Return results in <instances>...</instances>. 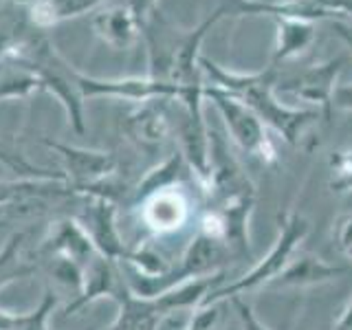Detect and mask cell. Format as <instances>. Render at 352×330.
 Listing matches in <instances>:
<instances>
[{
	"instance_id": "1",
	"label": "cell",
	"mask_w": 352,
	"mask_h": 330,
	"mask_svg": "<svg viewBox=\"0 0 352 330\" xmlns=\"http://www.w3.org/2000/svg\"><path fill=\"white\" fill-rule=\"evenodd\" d=\"M198 66L207 73L209 86H216L220 91L238 97L240 102H245L262 119V124H269L271 128L278 130L291 146H300L306 135V128L315 119H319L317 110H293L282 106L275 99L273 91L275 77H278L275 69L256 75H236L223 71L218 64L207 58H198Z\"/></svg>"
},
{
	"instance_id": "2",
	"label": "cell",
	"mask_w": 352,
	"mask_h": 330,
	"mask_svg": "<svg viewBox=\"0 0 352 330\" xmlns=\"http://www.w3.org/2000/svg\"><path fill=\"white\" fill-rule=\"evenodd\" d=\"M306 236H308V220L300 212H295V209H286L284 214L278 216V238H275L267 256L249 273L240 275L238 280L220 284L214 291H209L201 306L223 304L234 300V297H242L253 289H260V286H269L284 271V267L295 256L297 247L302 245Z\"/></svg>"
},
{
	"instance_id": "3",
	"label": "cell",
	"mask_w": 352,
	"mask_h": 330,
	"mask_svg": "<svg viewBox=\"0 0 352 330\" xmlns=\"http://www.w3.org/2000/svg\"><path fill=\"white\" fill-rule=\"evenodd\" d=\"M203 95L216 104L218 113L225 119L227 132L242 150L249 152L251 157L262 159V161H271L275 157L262 119L253 113L245 102H240L238 97L220 91L216 86H209V84L203 86Z\"/></svg>"
},
{
	"instance_id": "4",
	"label": "cell",
	"mask_w": 352,
	"mask_h": 330,
	"mask_svg": "<svg viewBox=\"0 0 352 330\" xmlns=\"http://www.w3.org/2000/svg\"><path fill=\"white\" fill-rule=\"evenodd\" d=\"M25 62L40 77L42 88L51 91L64 104L66 115H69V121H71V128L77 132V135H84V130H86L84 113H82L84 97L80 95V91H77V86H75L71 66H66L64 60L49 47V44H38L36 53Z\"/></svg>"
},
{
	"instance_id": "5",
	"label": "cell",
	"mask_w": 352,
	"mask_h": 330,
	"mask_svg": "<svg viewBox=\"0 0 352 330\" xmlns=\"http://www.w3.org/2000/svg\"><path fill=\"white\" fill-rule=\"evenodd\" d=\"M47 146L62 157L66 168V183L73 187V192H88L102 185L117 168V159L110 152L64 146L58 141H47Z\"/></svg>"
},
{
	"instance_id": "6",
	"label": "cell",
	"mask_w": 352,
	"mask_h": 330,
	"mask_svg": "<svg viewBox=\"0 0 352 330\" xmlns=\"http://www.w3.org/2000/svg\"><path fill=\"white\" fill-rule=\"evenodd\" d=\"M73 80L80 95L86 97H126L132 102H150V99H170L179 95L181 88L174 84L154 80V77H126V80H97L73 71Z\"/></svg>"
},
{
	"instance_id": "7",
	"label": "cell",
	"mask_w": 352,
	"mask_h": 330,
	"mask_svg": "<svg viewBox=\"0 0 352 330\" xmlns=\"http://www.w3.org/2000/svg\"><path fill=\"white\" fill-rule=\"evenodd\" d=\"M115 214H117V205L115 201H110V196L93 194V203L86 205L84 214L75 220L88 234L99 256H104L110 262H121L126 258L128 249L121 242V236L117 231Z\"/></svg>"
},
{
	"instance_id": "8",
	"label": "cell",
	"mask_w": 352,
	"mask_h": 330,
	"mask_svg": "<svg viewBox=\"0 0 352 330\" xmlns=\"http://www.w3.org/2000/svg\"><path fill=\"white\" fill-rule=\"evenodd\" d=\"M141 220L154 234H174L190 220V201L179 187H168L143 198Z\"/></svg>"
},
{
	"instance_id": "9",
	"label": "cell",
	"mask_w": 352,
	"mask_h": 330,
	"mask_svg": "<svg viewBox=\"0 0 352 330\" xmlns=\"http://www.w3.org/2000/svg\"><path fill=\"white\" fill-rule=\"evenodd\" d=\"M344 267H335L328 264L324 258L315 256V253H297L289 260L284 271L275 278L269 286L271 289H306V286H317L337 280L339 275H344Z\"/></svg>"
},
{
	"instance_id": "10",
	"label": "cell",
	"mask_w": 352,
	"mask_h": 330,
	"mask_svg": "<svg viewBox=\"0 0 352 330\" xmlns=\"http://www.w3.org/2000/svg\"><path fill=\"white\" fill-rule=\"evenodd\" d=\"M341 64H344V60L313 66V69L304 71L300 77H295L293 82L284 84L282 88L291 91L295 97L319 106L324 110V115H328L330 106H333V93L337 88V75L341 71Z\"/></svg>"
},
{
	"instance_id": "11",
	"label": "cell",
	"mask_w": 352,
	"mask_h": 330,
	"mask_svg": "<svg viewBox=\"0 0 352 330\" xmlns=\"http://www.w3.org/2000/svg\"><path fill=\"white\" fill-rule=\"evenodd\" d=\"M152 102V99H150ZM146 102L135 113L128 115L124 121V130L130 141H135L139 148L154 150L161 148V143L168 137V115L157 104Z\"/></svg>"
},
{
	"instance_id": "12",
	"label": "cell",
	"mask_w": 352,
	"mask_h": 330,
	"mask_svg": "<svg viewBox=\"0 0 352 330\" xmlns=\"http://www.w3.org/2000/svg\"><path fill=\"white\" fill-rule=\"evenodd\" d=\"M141 22L135 18L128 5L108 7L93 16V31L97 38L113 49H128L137 38Z\"/></svg>"
},
{
	"instance_id": "13",
	"label": "cell",
	"mask_w": 352,
	"mask_h": 330,
	"mask_svg": "<svg viewBox=\"0 0 352 330\" xmlns=\"http://www.w3.org/2000/svg\"><path fill=\"white\" fill-rule=\"evenodd\" d=\"M49 249L51 256H66L84 264V267H88V262H91L88 258L97 253L91 238H88V234L77 220H62V223H58L49 240Z\"/></svg>"
},
{
	"instance_id": "14",
	"label": "cell",
	"mask_w": 352,
	"mask_h": 330,
	"mask_svg": "<svg viewBox=\"0 0 352 330\" xmlns=\"http://www.w3.org/2000/svg\"><path fill=\"white\" fill-rule=\"evenodd\" d=\"M115 262L106 260L104 256H93V260L86 267V278H84V289L82 293L75 297V302L66 306V313H75L84 308L86 304H91L93 300L102 295H115Z\"/></svg>"
},
{
	"instance_id": "15",
	"label": "cell",
	"mask_w": 352,
	"mask_h": 330,
	"mask_svg": "<svg viewBox=\"0 0 352 330\" xmlns=\"http://www.w3.org/2000/svg\"><path fill=\"white\" fill-rule=\"evenodd\" d=\"M183 154L176 152L172 157L165 159L159 168H154L152 172H148V176L139 183L137 187V201L141 203L143 198H148L152 194H157L161 190H168V187H176L181 179V170H183Z\"/></svg>"
},
{
	"instance_id": "16",
	"label": "cell",
	"mask_w": 352,
	"mask_h": 330,
	"mask_svg": "<svg viewBox=\"0 0 352 330\" xmlns=\"http://www.w3.org/2000/svg\"><path fill=\"white\" fill-rule=\"evenodd\" d=\"M22 247H25V234L18 231V234L11 236L7 240V245L0 249V289H3L5 284L20 280V278H27V275L36 271L33 264L20 258Z\"/></svg>"
},
{
	"instance_id": "17",
	"label": "cell",
	"mask_w": 352,
	"mask_h": 330,
	"mask_svg": "<svg viewBox=\"0 0 352 330\" xmlns=\"http://www.w3.org/2000/svg\"><path fill=\"white\" fill-rule=\"evenodd\" d=\"M38 88H42L40 77L25 60L14 64V69L0 75V99L25 97L31 91H38Z\"/></svg>"
},
{
	"instance_id": "18",
	"label": "cell",
	"mask_w": 352,
	"mask_h": 330,
	"mask_svg": "<svg viewBox=\"0 0 352 330\" xmlns=\"http://www.w3.org/2000/svg\"><path fill=\"white\" fill-rule=\"evenodd\" d=\"M313 38V27L300 18H284L280 22V47L275 53V60L291 58L300 53Z\"/></svg>"
},
{
	"instance_id": "19",
	"label": "cell",
	"mask_w": 352,
	"mask_h": 330,
	"mask_svg": "<svg viewBox=\"0 0 352 330\" xmlns=\"http://www.w3.org/2000/svg\"><path fill=\"white\" fill-rule=\"evenodd\" d=\"M330 187L333 192H352V148H344L330 159Z\"/></svg>"
},
{
	"instance_id": "20",
	"label": "cell",
	"mask_w": 352,
	"mask_h": 330,
	"mask_svg": "<svg viewBox=\"0 0 352 330\" xmlns=\"http://www.w3.org/2000/svg\"><path fill=\"white\" fill-rule=\"evenodd\" d=\"M55 304H58V297L51 291H47L42 297V304L33 313H25V317H22V322L16 330H47V319L53 313Z\"/></svg>"
},
{
	"instance_id": "21",
	"label": "cell",
	"mask_w": 352,
	"mask_h": 330,
	"mask_svg": "<svg viewBox=\"0 0 352 330\" xmlns=\"http://www.w3.org/2000/svg\"><path fill=\"white\" fill-rule=\"evenodd\" d=\"M53 11H55V18L66 20V18H73V16H80L91 11L93 7H97L102 0H49Z\"/></svg>"
},
{
	"instance_id": "22",
	"label": "cell",
	"mask_w": 352,
	"mask_h": 330,
	"mask_svg": "<svg viewBox=\"0 0 352 330\" xmlns=\"http://www.w3.org/2000/svg\"><path fill=\"white\" fill-rule=\"evenodd\" d=\"M220 306L223 304H209V306H198L194 308V317L187 330H214L218 319H220Z\"/></svg>"
},
{
	"instance_id": "23",
	"label": "cell",
	"mask_w": 352,
	"mask_h": 330,
	"mask_svg": "<svg viewBox=\"0 0 352 330\" xmlns=\"http://www.w3.org/2000/svg\"><path fill=\"white\" fill-rule=\"evenodd\" d=\"M236 308V315H238V324H240V330H269L264 326L258 315L253 313L251 304L245 300V297H234V300H229Z\"/></svg>"
},
{
	"instance_id": "24",
	"label": "cell",
	"mask_w": 352,
	"mask_h": 330,
	"mask_svg": "<svg viewBox=\"0 0 352 330\" xmlns=\"http://www.w3.org/2000/svg\"><path fill=\"white\" fill-rule=\"evenodd\" d=\"M335 245L344 253L346 258L352 260V214H344L335 223Z\"/></svg>"
},
{
	"instance_id": "25",
	"label": "cell",
	"mask_w": 352,
	"mask_h": 330,
	"mask_svg": "<svg viewBox=\"0 0 352 330\" xmlns=\"http://www.w3.org/2000/svg\"><path fill=\"white\" fill-rule=\"evenodd\" d=\"M31 20L36 22L38 27H51L58 22L49 0H38V3L31 7Z\"/></svg>"
},
{
	"instance_id": "26",
	"label": "cell",
	"mask_w": 352,
	"mask_h": 330,
	"mask_svg": "<svg viewBox=\"0 0 352 330\" xmlns=\"http://www.w3.org/2000/svg\"><path fill=\"white\" fill-rule=\"evenodd\" d=\"M333 106L344 108V110H352V84L348 86H337L333 93Z\"/></svg>"
},
{
	"instance_id": "27",
	"label": "cell",
	"mask_w": 352,
	"mask_h": 330,
	"mask_svg": "<svg viewBox=\"0 0 352 330\" xmlns=\"http://www.w3.org/2000/svg\"><path fill=\"white\" fill-rule=\"evenodd\" d=\"M154 3H157V0H128V7H130V11L132 14H135V18L139 20V22H143V18L148 16V11L154 7Z\"/></svg>"
},
{
	"instance_id": "28",
	"label": "cell",
	"mask_w": 352,
	"mask_h": 330,
	"mask_svg": "<svg viewBox=\"0 0 352 330\" xmlns=\"http://www.w3.org/2000/svg\"><path fill=\"white\" fill-rule=\"evenodd\" d=\"M333 330H352V295H350V300H348L346 308L341 311L339 319L335 322Z\"/></svg>"
},
{
	"instance_id": "29",
	"label": "cell",
	"mask_w": 352,
	"mask_h": 330,
	"mask_svg": "<svg viewBox=\"0 0 352 330\" xmlns=\"http://www.w3.org/2000/svg\"><path fill=\"white\" fill-rule=\"evenodd\" d=\"M25 315H14L9 311H0V330H16Z\"/></svg>"
}]
</instances>
